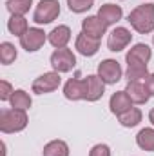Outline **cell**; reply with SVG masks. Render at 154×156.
I'll use <instances>...</instances> for the list:
<instances>
[{
    "label": "cell",
    "mask_w": 154,
    "mask_h": 156,
    "mask_svg": "<svg viewBox=\"0 0 154 156\" xmlns=\"http://www.w3.org/2000/svg\"><path fill=\"white\" fill-rule=\"evenodd\" d=\"M9 104H11V107H13V109L27 111V109L31 107V96H29V93H26L24 89H16V91L13 93V96H11Z\"/></svg>",
    "instance_id": "21"
},
{
    "label": "cell",
    "mask_w": 154,
    "mask_h": 156,
    "mask_svg": "<svg viewBox=\"0 0 154 156\" xmlns=\"http://www.w3.org/2000/svg\"><path fill=\"white\" fill-rule=\"evenodd\" d=\"M109 107H111L113 115L120 116V115H123L125 111H129L132 107V100L127 96L125 91H116L114 94L111 96V100H109Z\"/></svg>",
    "instance_id": "14"
},
{
    "label": "cell",
    "mask_w": 154,
    "mask_h": 156,
    "mask_svg": "<svg viewBox=\"0 0 154 156\" xmlns=\"http://www.w3.org/2000/svg\"><path fill=\"white\" fill-rule=\"evenodd\" d=\"M136 144H138L140 149L154 153V129H151V127L142 129V131L136 134Z\"/></svg>",
    "instance_id": "19"
},
{
    "label": "cell",
    "mask_w": 154,
    "mask_h": 156,
    "mask_svg": "<svg viewBox=\"0 0 154 156\" xmlns=\"http://www.w3.org/2000/svg\"><path fill=\"white\" fill-rule=\"evenodd\" d=\"M151 75L147 69V64H127V71H125V78L129 82H138L143 80Z\"/></svg>",
    "instance_id": "18"
},
{
    "label": "cell",
    "mask_w": 154,
    "mask_h": 156,
    "mask_svg": "<svg viewBox=\"0 0 154 156\" xmlns=\"http://www.w3.org/2000/svg\"><path fill=\"white\" fill-rule=\"evenodd\" d=\"M125 93H127V96L132 100V104H138V105L147 104L149 98H151V94H149V91H147V85L142 83V80H138V82H129L127 87H125Z\"/></svg>",
    "instance_id": "12"
},
{
    "label": "cell",
    "mask_w": 154,
    "mask_h": 156,
    "mask_svg": "<svg viewBox=\"0 0 154 156\" xmlns=\"http://www.w3.org/2000/svg\"><path fill=\"white\" fill-rule=\"evenodd\" d=\"M47 38H49V42H51L53 47L62 49V47H65V45L69 44V40H71V29H69L67 26H58V27H54V29L49 33Z\"/></svg>",
    "instance_id": "17"
},
{
    "label": "cell",
    "mask_w": 154,
    "mask_h": 156,
    "mask_svg": "<svg viewBox=\"0 0 154 156\" xmlns=\"http://www.w3.org/2000/svg\"><path fill=\"white\" fill-rule=\"evenodd\" d=\"M142 111L138 109V107H131L129 111H125L123 115H120L118 120H120V123L123 125V127H136L140 122H142Z\"/></svg>",
    "instance_id": "23"
},
{
    "label": "cell",
    "mask_w": 154,
    "mask_h": 156,
    "mask_svg": "<svg viewBox=\"0 0 154 156\" xmlns=\"http://www.w3.org/2000/svg\"><path fill=\"white\" fill-rule=\"evenodd\" d=\"M62 83V76L60 73L56 71H49V73H44L40 75L35 82H33V93L37 94H47V93H53L60 87Z\"/></svg>",
    "instance_id": "5"
},
{
    "label": "cell",
    "mask_w": 154,
    "mask_h": 156,
    "mask_svg": "<svg viewBox=\"0 0 154 156\" xmlns=\"http://www.w3.org/2000/svg\"><path fill=\"white\" fill-rule=\"evenodd\" d=\"M31 4H33V0H7V2H5V7H7V11H9L11 15H20V16H24V15L29 11Z\"/></svg>",
    "instance_id": "24"
},
{
    "label": "cell",
    "mask_w": 154,
    "mask_h": 156,
    "mask_svg": "<svg viewBox=\"0 0 154 156\" xmlns=\"http://www.w3.org/2000/svg\"><path fill=\"white\" fill-rule=\"evenodd\" d=\"M15 60H16V49H15V45L9 44V42H2L0 44V62L4 66H9Z\"/></svg>",
    "instance_id": "25"
},
{
    "label": "cell",
    "mask_w": 154,
    "mask_h": 156,
    "mask_svg": "<svg viewBox=\"0 0 154 156\" xmlns=\"http://www.w3.org/2000/svg\"><path fill=\"white\" fill-rule=\"evenodd\" d=\"M60 15V2L58 0H40L37 9H35V16L33 20L37 24H51L58 18Z\"/></svg>",
    "instance_id": "3"
},
{
    "label": "cell",
    "mask_w": 154,
    "mask_h": 156,
    "mask_svg": "<svg viewBox=\"0 0 154 156\" xmlns=\"http://www.w3.org/2000/svg\"><path fill=\"white\" fill-rule=\"evenodd\" d=\"M98 16H100L107 26H111V24H116L118 20H121L123 11H121V7L116 5V4H103V5L98 9Z\"/></svg>",
    "instance_id": "16"
},
{
    "label": "cell",
    "mask_w": 154,
    "mask_h": 156,
    "mask_svg": "<svg viewBox=\"0 0 154 156\" xmlns=\"http://www.w3.org/2000/svg\"><path fill=\"white\" fill-rule=\"evenodd\" d=\"M105 31H107V24L98 15L96 16H87V18L82 20V33H85L91 38L100 40L102 35H105Z\"/></svg>",
    "instance_id": "10"
},
{
    "label": "cell",
    "mask_w": 154,
    "mask_h": 156,
    "mask_svg": "<svg viewBox=\"0 0 154 156\" xmlns=\"http://www.w3.org/2000/svg\"><path fill=\"white\" fill-rule=\"evenodd\" d=\"M45 33H44V29H40V27H29L22 37H20V45L27 51V53H35V51H38L40 47L45 44Z\"/></svg>",
    "instance_id": "6"
},
{
    "label": "cell",
    "mask_w": 154,
    "mask_h": 156,
    "mask_svg": "<svg viewBox=\"0 0 154 156\" xmlns=\"http://www.w3.org/2000/svg\"><path fill=\"white\" fill-rule=\"evenodd\" d=\"M51 66L56 73H69L75 66H76V56L71 49L67 47H62V49H56L53 55H51Z\"/></svg>",
    "instance_id": "4"
},
{
    "label": "cell",
    "mask_w": 154,
    "mask_h": 156,
    "mask_svg": "<svg viewBox=\"0 0 154 156\" xmlns=\"http://www.w3.org/2000/svg\"><path fill=\"white\" fill-rule=\"evenodd\" d=\"M7 29H9L11 35L22 37V35L29 29V26H27V20H26L24 16H20V15H11V18L7 20Z\"/></svg>",
    "instance_id": "22"
},
{
    "label": "cell",
    "mask_w": 154,
    "mask_h": 156,
    "mask_svg": "<svg viewBox=\"0 0 154 156\" xmlns=\"http://www.w3.org/2000/svg\"><path fill=\"white\" fill-rule=\"evenodd\" d=\"M121 75H123L121 66L116 60H113V58H107V60L100 62V66H98V76L102 78L105 83H109V85L120 82Z\"/></svg>",
    "instance_id": "7"
},
{
    "label": "cell",
    "mask_w": 154,
    "mask_h": 156,
    "mask_svg": "<svg viewBox=\"0 0 154 156\" xmlns=\"http://www.w3.org/2000/svg\"><path fill=\"white\" fill-rule=\"evenodd\" d=\"M151 56H152V51L147 44H136L125 55V62L127 64H149Z\"/></svg>",
    "instance_id": "11"
},
{
    "label": "cell",
    "mask_w": 154,
    "mask_h": 156,
    "mask_svg": "<svg viewBox=\"0 0 154 156\" xmlns=\"http://www.w3.org/2000/svg\"><path fill=\"white\" fill-rule=\"evenodd\" d=\"M64 96L67 100H85V85H83V80H80L78 76L69 78L64 85Z\"/></svg>",
    "instance_id": "13"
},
{
    "label": "cell",
    "mask_w": 154,
    "mask_h": 156,
    "mask_svg": "<svg viewBox=\"0 0 154 156\" xmlns=\"http://www.w3.org/2000/svg\"><path fill=\"white\" fill-rule=\"evenodd\" d=\"M149 120H151V123L154 125V109L151 111V113H149Z\"/></svg>",
    "instance_id": "30"
},
{
    "label": "cell",
    "mask_w": 154,
    "mask_h": 156,
    "mask_svg": "<svg viewBox=\"0 0 154 156\" xmlns=\"http://www.w3.org/2000/svg\"><path fill=\"white\" fill-rule=\"evenodd\" d=\"M13 93H15V91H13L11 83H9V82H5V80H2V82H0V100H2V102L11 100Z\"/></svg>",
    "instance_id": "27"
},
{
    "label": "cell",
    "mask_w": 154,
    "mask_h": 156,
    "mask_svg": "<svg viewBox=\"0 0 154 156\" xmlns=\"http://www.w3.org/2000/svg\"><path fill=\"white\" fill-rule=\"evenodd\" d=\"M42 154L44 156H69V145L64 140H53V142H49L44 147Z\"/></svg>",
    "instance_id": "20"
},
{
    "label": "cell",
    "mask_w": 154,
    "mask_h": 156,
    "mask_svg": "<svg viewBox=\"0 0 154 156\" xmlns=\"http://www.w3.org/2000/svg\"><path fill=\"white\" fill-rule=\"evenodd\" d=\"M89 156H111V149H109V145H105V144H96V145L89 151Z\"/></svg>",
    "instance_id": "28"
},
{
    "label": "cell",
    "mask_w": 154,
    "mask_h": 156,
    "mask_svg": "<svg viewBox=\"0 0 154 156\" xmlns=\"http://www.w3.org/2000/svg\"><path fill=\"white\" fill-rule=\"evenodd\" d=\"M145 85H147L149 94H151V96H154V73H151L149 76L145 78Z\"/></svg>",
    "instance_id": "29"
},
{
    "label": "cell",
    "mask_w": 154,
    "mask_h": 156,
    "mask_svg": "<svg viewBox=\"0 0 154 156\" xmlns=\"http://www.w3.org/2000/svg\"><path fill=\"white\" fill-rule=\"evenodd\" d=\"M131 40H132V35H131V31L127 27H116V29H113V33L107 38V47L113 53H120L131 44Z\"/></svg>",
    "instance_id": "9"
},
{
    "label": "cell",
    "mask_w": 154,
    "mask_h": 156,
    "mask_svg": "<svg viewBox=\"0 0 154 156\" xmlns=\"http://www.w3.org/2000/svg\"><path fill=\"white\" fill-rule=\"evenodd\" d=\"M94 0H67V5L73 13H85L93 7Z\"/></svg>",
    "instance_id": "26"
},
{
    "label": "cell",
    "mask_w": 154,
    "mask_h": 156,
    "mask_svg": "<svg viewBox=\"0 0 154 156\" xmlns=\"http://www.w3.org/2000/svg\"><path fill=\"white\" fill-rule=\"evenodd\" d=\"M100 49V40L91 38L85 33H80L76 37V51L83 56H94Z\"/></svg>",
    "instance_id": "15"
},
{
    "label": "cell",
    "mask_w": 154,
    "mask_h": 156,
    "mask_svg": "<svg viewBox=\"0 0 154 156\" xmlns=\"http://www.w3.org/2000/svg\"><path fill=\"white\" fill-rule=\"evenodd\" d=\"M152 44H154V37H152Z\"/></svg>",
    "instance_id": "31"
},
{
    "label": "cell",
    "mask_w": 154,
    "mask_h": 156,
    "mask_svg": "<svg viewBox=\"0 0 154 156\" xmlns=\"http://www.w3.org/2000/svg\"><path fill=\"white\" fill-rule=\"evenodd\" d=\"M83 85H85V100L87 102H98L105 93V82L98 75L85 76L83 78Z\"/></svg>",
    "instance_id": "8"
},
{
    "label": "cell",
    "mask_w": 154,
    "mask_h": 156,
    "mask_svg": "<svg viewBox=\"0 0 154 156\" xmlns=\"http://www.w3.org/2000/svg\"><path fill=\"white\" fill-rule=\"evenodd\" d=\"M129 24L140 35L154 31V4H142L129 13Z\"/></svg>",
    "instance_id": "1"
},
{
    "label": "cell",
    "mask_w": 154,
    "mask_h": 156,
    "mask_svg": "<svg viewBox=\"0 0 154 156\" xmlns=\"http://www.w3.org/2000/svg\"><path fill=\"white\" fill-rule=\"evenodd\" d=\"M27 125V115L22 109H4L0 113V131L5 134L20 133Z\"/></svg>",
    "instance_id": "2"
}]
</instances>
